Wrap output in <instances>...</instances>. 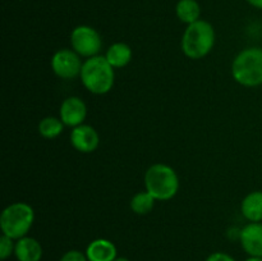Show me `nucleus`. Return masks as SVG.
Masks as SVG:
<instances>
[{
  "instance_id": "f257e3e1",
  "label": "nucleus",
  "mask_w": 262,
  "mask_h": 261,
  "mask_svg": "<svg viewBox=\"0 0 262 261\" xmlns=\"http://www.w3.org/2000/svg\"><path fill=\"white\" fill-rule=\"evenodd\" d=\"M82 84L91 94L105 95L113 89L115 81L114 68L109 64L105 56H92L87 58L82 66Z\"/></svg>"
},
{
  "instance_id": "f03ea898",
  "label": "nucleus",
  "mask_w": 262,
  "mask_h": 261,
  "mask_svg": "<svg viewBox=\"0 0 262 261\" xmlns=\"http://www.w3.org/2000/svg\"><path fill=\"white\" fill-rule=\"evenodd\" d=\"M215 45V30L207 20L199 19L188 25L182 37V51L189 59H202Z\"/></svg>"
},
{
  "instance_id": "7ed1b4c3",
  "label": "nucleus",
  "mask_w": 262,
  "mask_h": 261,
  "mask_svg": "<svg viewBox=\"0 0 262 261\" xmlns=\"http://www.w3.org/2000/svg\"><path fill=\"white\" fill-rule=\"evenodd\" d=\"M143 181L146 191L159 201H168L178 193L179 178L176 170L166 164L151 165L146 170Z\"/></svg>"
},
{
  "instance_id": "20e7f679",
  "label": "nucleus",
  "mask_w": 262,
  "mask_h": 261,
  "mask_svg": "<svg viewBox=\"0 0 262 261\" xmlns=\"http://www.w3.org/2000/svg\"><path fill=\"white\" fill-rule=\"evenodd\" d=\"M232 76L245 87L262 84V48H248L241 51L232 63Z\"/></svg>"
},
{
  "instance_id": "39448f33",
  "label": "nucleus",
  "mask_w": 262,
  "mask_h": 261,
  "mask_svg": "<svg viewBox=\"0 0 262 261\" xmlns=\"http://www.w3.org/2000/svg\"><path fill=\"white\" fill-rule=\"evenodd\" d=\"M35 220V211L26 202H14L3 210L0 228L4 235L17 241L26 237Z\"/></svg>"
},
{
  "instance_id": "423d86ee",
  "label": "nucleus",
  "mask_w": 262,
  "mask_h": 261,
  "mask_svg": "<svg viewBox=\"0 0 262 261\" xmlns=\"http://www.w3.org/2000/svg\"><path fill=\"white\" fill-rule=\"evenodd\" d=\"M72 50L76 51L79 56L92 58L100 53L102 40L100 33L90 26H78L71 33Z\"/></svg>"
},
{
  "instance_id": "0eeeda50",
  "label": "nucleus",
  "mask_w": 262,
  "mask_h": 261,
  "mask_svg": "<svg viewBox=\"0 0 262 261\" xmlns=\"http://www.w3.org/2000/svg\"><path fill=\"white\" fill-rule=\"evenodd\" d=\"M81 56L71 49L58 50L51 58V69L56 77L61 79H73L81 74Z\"/></svg>"
},
{
  "instance_id": "6e6552de",
  "label": "nucleus",
  "mask_w": 262,
  "mask_h": 261,
  "mask_svg": "<svg viewBox=\"0 0 262 261\" xmlns=\"http://www.w3.org/2000/svg\"><path fill=\"white\" fill-rule=\"evenodd\" d=\"M60 119L64 125L68 127H78L83 124L87 117V106L82 99L77 96L67 97L60 106Z\"/></svg>"
},
{
  "instance_id": "1a4fd4ad",
  "label": "nucleus",
  "mask_w": 262,
  "mask_h": 261,
  "mask_svg": "<svg viewBox=\"0 0 262 261\" xmlns=\"http://www.w3.org/2000/svg\"><path fill=\"white\" fill-rule=\"evenodd\" d=\"M71 143L77 151L82 154L94 153L100 143L99 133L89 124L74 127L71 132Z\"/></svg>"
},
{
  "instance_id": "9d476101",
  "label": "nucleus",
  "mask_w": 262,
  "mask_h": 261,
  "mask_svg": "<svg viewBox=\"0 0 262 261\" xmlns=\"http://www.w3.org/2000/svg\"><path fill=\"white\" fill-rule=\"evenodd\" d=\"M239 240L246 253L262 257V223H250L243 227Z\"/></svg>"
},
{
  "instance_id": "9b49d317",
  "label": "nucleus",
  "mask_w": 262,
  "mask_h": 261,
  "mask_svg": "<svg viewBox=\"0 0 262 261\" xmlns=\"http://www.w3.org/2000/svg\"><path fill=\"white\" fill-rule=\"evenodd\" d=\"M89 261H114L118 257V251L114 243L105 238L92 241L86 248Z\"/></svg>"
},
{
  "instance_id": "f8f14e48",
  "label": "nucleus",
  "mask_w": 262,
  "mask_h": 261,
  "mask_svg": "<svg viewBox=\"0 0 262 261\" xmlns=\"http://www.w3.org/2000/svg\"><path fill=\"white\" fill-rule=\"evenodd\" d=\"M42 252V246L35 238L26 235L15 241L14 256L18 261H40Z\"/></svg>"
},
{
  "instance_id": "ddd939ff",
  "label": "nucleus",
  "mask_w": 262,
  "mask_h": 261,
  "mask_svg": "<svg viewBox=\"0 0 262 261\" xmlns=\"http://www.w3.org/2000/svg\"><path fill=\"white\" fill-rule=\"evenodd\" d=\"M241 212L250 223L262 222V191L250 192L241 204Z\"/></svg>"
},
{
  "instance_id": "4468645a",
  "label": "nucleus",
  "mask_w": 262,
  "mask_h": 261,
  "mask_svg": "<svg viewBox=\"0 0 262 261\" xmlns=\"http://www.w3.org/2000/svg\"><path fill=\"white\" fill-rule=\"evenodd\" d=\"M132 49L124 42H115L106 50L105 58L113 68H123L132 60Z\"/></svg>"
},
{
  "instance_id": "2eb2a0df",
  "label": "nucleus",
  "mask_w": 262,
  "mask_h": 261,
  "mask_svg": "<svg viewBox=\"0 0 262 261\" xmlns=\"http://www.w3.org/2000/svg\"><path fill=\"white\" fill-rule=\"evenodd\" d=\"M177 17L186 25H191L200 19L201 8L196 0H179L176 7Z\"/></svg>"
},
{
  "instance_id": "dca6fc26",
  "label": "nucleus",
  "mask_w": 262,
  "mask_h": 261,
  "mask_svg": "<svg viewBox=\"0 0 262 261\" xmlns=\"http://www.w3.org/2000/svg\"><path fill=\"white\" fill-rule=\"evenodd\" d=\"M156 200L147 191L138 192L130 200V209L137 215H147L155 206Z\"/></svg>"
},
{
  "instance_id": "f3484780",
  "label": "nucleus",
  "mask_w": 262,
  "mask_h": 261,
  "mask_svg": "<svg viewBox=\"0 0 262 261\" xmlns=\"http://www.w3.org/2000/svg\"><path fill=\"white\" fill-rule=\"evenodd\" d=\"M63 129L64 123L61 122V119L55 117H46L38 123V133L48 140L56 138L59 135H61Z\"/></svg>"
},
{
  "instance_id": "a211bd4d",
  "label": "nucleus",
  "mask_w": 262,
  "mask_h": 261,
  "mask_svg": "<svg viewBox=\"0 0 262 261\" xmlns=\"http://www.w3.org/2000/svg\"><path fill=\"white\" fill-rule=\"evenodd\" d=\"M14 240L9 238L8 235H2L0 238V260L4 261L9 257L10 255L14 253V248H15V243L13 242Z\"/></svg>"
},
{
  "instance_id": "6ab92c4d",
  "label": "nucleus",
  "mask_w": 262,
  "mask_h": 261,
  "mask_svg": "<svg viewBox=\"0 0 262 261\" xmlns=\"http://www.w3.org/2000/svg\"><path fill=\"white\" fill-rule=\"evenodd\" d=\"M59 261H89L86 253L81 252L78 250H71L64 253Z\"/></svg>"
},
{
  "instance_id": "aec40b11",
  "label": "nucleus",
  "mask_w": 262,
  "mask_h": 261,
  "mask_svg": "<svg viewBox=\"0 0 262 261\" xmlns=\"http://www.w3.org/2000/svg\"><path fill=\"white\" fill-rule=\"evenodd\" d=\"M206 261H235V260L232 257V256L228 255V253L215 252V253H211V255L206 258Z\"/></svg>"
},
{
  "instance_id": "412c9836",
  "label": "nucleus",
  "mask_w": 262,
  "mask_h": 261,
  "mask_svg": "<svg viewBox=\"0 0 262 261\" xmlns=\"http://www.w3.org/2000/svg\"><path fill=\"white\" fill-rule=\"evenodd\" d=\"M250 5H252L253 8H257V9H262V0H246Z\"/></svg>"
},
{
  "instance_id": "4be33fe9",
  "label": "nucleus",
  "mask_w": 262,
  "mask_h": 261,
  "mask_svg": "<svg viewBox=\"0 0 262 261\" xmlns=\"http://www.w3.org/2000/svg\"><path fill=\"white\" fill-rule=\"evenodd\" d=\"M245 261H262V257H256V256H250Z\"/></svg>"
},
{
  "instance_id": "5701e85b",
  "label": "nucleus",
  "mask_w": 262,
  "mask_h": 261,
  "mask_svg": "<svg viewBox=\"0 0 262 261\" xmlns=\"http://www.w3.org/2000/svg\"><path fill=\"white\" fill-rule=\"evenodd\" d=\"M114 261H130V260L127 257H117Z\"/></svg>"
}]
</instances>
